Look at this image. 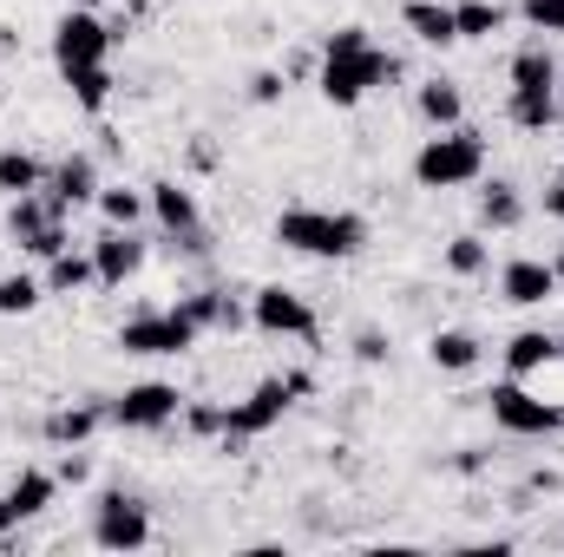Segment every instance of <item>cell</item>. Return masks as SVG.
Instances as JSON below:
<instances>
[{"label":"cell","mask_w":564,"mask_h":557,"mask_svg":"<svg viewBox=\"0 0 564 557\" xmlns=\"http://www.w3.org/2000/svg\"><path fill=\"white\" fill-rule=\"evenodd\" d=\"M276 243L295 256H322V263H348L368 250V223L355 210H282Z\"/></svg>","instance_id":"cell-1"},{"label":"cell","mask_w":564,"mask_h":557,"mask_svg":"<svg viewBox=\"0 0 564 557\" xmlns=\"http://www.w3.org/2000/svg\"><path fill=\"white\" fill-rule=\"evenodd\" d=\"M414 177L426 190H459V184H479L486 177V139L466 132V125H446L414 151Z\"/></svg>","instance_id":"cell-2"},{"label":"cell","mask_w":564,"mask_h":557,"mask_svg":"<svg viewBox=\"0 0 564 557\" xmlns=\"http://www.w3.org/2000/svg\"><path fill=\"white\" fill-rule=\"evenodd\" d=\"M401 66H394V53H381L375 40L368 46H328L322 53V99L328 106H355V99H368L375 86H388Z\"/></svg>","instance_id":"cell-3"},{"label":"cell","mask_w":564,"mask_h":557,"mask_svg":"<svg viewBox=\"0 0 564 557\" xmlns=\"http://www.w3.org/2000/svg\"><path fill=\"white\" fill-rule=\"evenodd\" d=\"M112 40H119V33L99 20V7H66V13H59V26H53V59H59V73L106 66Z\"/></svg>","instance_id":"cell-4"},{"label":"cell","mask_w":564,"mask_h":557,"mask_svg":"<svg viewBox=\"0 0 564 557\" xmlns=\"http://www.w3.org/2000/svg\"><path fill=\"white\" fill-rule=\"evenodd\" d=\"M486 407H492V419H499L506 433H519V439H552V433L564 426V407H558V401L532 394L525 381H499V387L486 394Z\"/></svg>","instance_id":"cell-5"},{"label":"cell","mask_w":564,"mask_h":557,"mask_svg":"<svg viewBox=\"0 0 564 557\" xmlns=\"http://www.w3.org/2000/svg\"><path fill=\"white\" fill-rule=\"evenodd\" d=\"M308 394V374H289V381H263L243 407H224V439L230 446H243V439H257V433H270L295 401Z\"/></svg>","instance_id":"cell-6"},{"label":"cell","mask_w":564,"mask_h":557,"mask_svg":"<svg viewBox=\"0 0 564 557\" xmlns=\"http://www.w3.org/2000/svg\"><path fill=\"white\" fill-rule=\"evenodd\" d=\"M93 545H99V551H139V545H151V512H144V499L106 492V499L93 505Z\"/></svg>","instance_id":"cell-7"},{"label":"cell","mask_w":564,"mask_h":557,"mask_svg":"<svg viewBox=\"0 0 564 557\" xmlns=\"http://www.w3.org/2000/svg\"><path fill=\"white\" fill-rule=\"evenodd\" d=\"M177 414H184V394H177L171 381H139V387H126V394L106 407V419H112V426H132V433L171 426Z\"/></svg>","instance_id":"cell-8"},{"label":"cell","mask_w":564,"mask_h":557,"mask_svg":"<svg viewBox=\"0 0 564 557\" xmlns=\"http://www.w3.org/2000/svg\"><path fill=\"white\" fill-rule=\"evenodd\" d=\"M197 341V321L184 308H164V315H139L119 328V348L126 354H184Z\"/></svg>","instance_id":"cell-9"},{"label":"cell","mask_w":564,"mask_h":557,"mask_svg":"<svg viewBox=\"0 0 564 557\" xmlns=\"http://www.w3.org/2000/svg\"><path fill=\"white\" fill-rule=\"evenodd\" d=\"M144 204H151V217H158V223H164V230H171L191 256H204V250H210V237H204V223H197V197H191L177 177L151 184V197H144Z\"/></svg>","instance_id":"cell-10"},{"label":"cell","mask_w":564,"mask_h":557,"mask_svg":"<svg viewBox=\"0 0 564 557\" xmlns=\"http://www.w3.org/2000/svg\"><path fill=\"white\" fill-rule=\"evenodd\" d=\"M250 321L263 328V335H315V308L295 295V288H257L250 295Z\"/></svg>","instance_id":"cell-11"},{"label":"cell","mask_w":564,"mask_h":557,"mask_svg":"<svg viewBox=\"0 0 564 557\" xmlns=\"http://www.w3.org/2000/svg\"><path fill=\"white\" fill-rule=\"evenodd\" d=\"M144 263V243L132 237V230H106L99 243H93V276H99V288H119V282H132Z\"/></svg>","instance_id":"cell-12"},{"label":"cell","mask_w":564,"mask_h":557,"mask_svg":"<svg viewBox=\"0 0 564 557\" xmlns=\"http://www.w3.org/2000/svg\"><path fill=\"white\" fill-rule=\"evenodd\" d=\"M499 295H506L512 308H539V302H552V295H558V270H552V263H539V256H519V263H506V270H499Z\"/></svg>","instance_id":"cell-13"},{"label":"cell","mask_w":564,"mask_h":557,"mask_svg":"<svg viewBox=\"0 0 564 557\" xmlns=\"http://www.w3.org/2000/svg\"><path fill=\"white\" fill-rule=\"evenodd\" d=\"M59 217H66V210H59L53 197H40V190H20V197H13V210H7V237L26 250V243H33L46 223H59Z\"/></svg>","instance_id":"cell-14"},{"label":"cell","mask_w":564,"mask_h":557,"mask_svg":"<svg viewBox=\"0 0 564 557\" xmlns=\"http://www.w3.org/2000/svg\"><path fill=\"white\" fill-rule=\"evenodd\" d=\"M53 204H59V210L99 204V171H93V157H66V164L53 171Z\"/></svg>","instance_id":"cell-15"},{"label":"cell","mask_w":564,"mask_h":557,"mask_svg":"<svg viewBox=\"0 0 564 557\" xmlns=\"http://www.w3.org/2000/svg\"><path fill=\"white\" fill-rule=\"evenodd\" d=\"M512 92H558V59H552V46H519V53H512Z\"/></svg>","instance_id":"cell-16"},{"label":"cell","mask_w":564,"mask_h":557,"mask_svg":"<svg viewBox=\"0 0 564 557\" xmlns=\"http://www.w3.org/2000/svg\"><path fill=\"white\" fill-rule=\"evenodd\" d=\"M479 223H486V230H519V223H525V197H519V184L492 177V184L479 190Z\"/></svg>","instance_id":"cell-17"},{"label":"cell","mask_w":564,"mask_h":557,"mask_svg":"<svg viewBox=\"0 0 564 557\" xmlns=\"http://www.w3.org/2000/svg\"><path fill=\"white\" fill-rule=\"evenodd\" d=\"M426 354H433V368H446V374H466V368H479V335H466V328H440L433 341H426Z\"/></svg>","instance_id":"cell-18"},{"label":"cell","mask_w":564,"mask_h":557,"mask_svg":"<svg viewBox=\"0 0 564 557\" xmlns=\"http://www.w3.org/2000/svg\"><path fill=\"white\" fill-rule=\"evenodd\" d=\"M552 354H558V341H552V335H539V328H525V335H512V341H506V374H512V381H532Z\"/></svg>","instance_id":"cell-19"},{"label":"cell","mask_w":564,"mask_h":557,"mask_svg":"<svg viewBox=\"0 0 564 557\" xmlns=\"http://www.w3.org/2000/svg\"><path fill=\"white\" fill-rule=\"evenodd\" d=\"M414 106H421V119L433 125V132L459 125V112H466V99H459V86H453V79H426L421 92H414Z\"/></svg>","instance_id":"cell-20"},{"label":"cell","mask_w":564,"mask_h":557,"mask_svg":"<svg viewBox=\"0 0 564 557\" xmlns=\"http://www.w3.org/2000/svg\"><path fill=\"white\" fill-rule=\"evenodd\" d=\"M53 492H59V472H20L7 485V505H13V518H40L53 505Z\"/></svg>","instance_id":"cell-21"},{"label":"cell","mask_w":564,"mask_h":557,"mask_svg":"<svg viewBox=\"0 0 564 557\" xmlns=\"http://www.w3.org/2000/svg\"><path fill=\"white\" fill-rule=\"evenodd\" d=\"M408 26H414V40H426V46H453L459 40L453 7H440V0H408Z\"/></svg>","instance_id":"cell-22"},{"label":"cell","mask_w":564,"mask_h":557,"mask_svg":"<svg viewBox=\"0 0 564 557\" xmlns=\"http://www.w3.org/2000/svg\"><path fill=\"white\" fill-rule=\"evenodd\" d=\"M453 26H459V40H492L506 26V7L499 0H459L453 7Z\"/></svg>","instance_id":"cell-23"},{"label":"cell","mask_w":564,"mask_h":557,"mask_svg":"<svg viewBox=\"0 0 564 557\" xmlns=\"http://www.w3.org/2000/svg\"><path fill=\"white\" fill-rule=\"evenodd\" d=\"M99 419H106V407H59V414H46V439L53 446H79V439H93Z\"/></svg>","instance_id":"cell-24"},{"label":"cell","mask_w":564,"mask_h":557,"mask_svg":"<svg viewBox=\"0 0 564 557\" xmlns=\"http://www.w3.org/2000/svg\"><path fill=\"white\" fill-rule=\"evenodd\" d=\"M506 112H512V125L545 132V125H558V92H512V99H506Z\"/></svg>","instance_id":"cell-25"},{"label":"cell","mask_w":564,"mask_h":557,"mask_svg":"<svg viewBox=\"0 0 564 557\" xmlns=\"http://www.w3.org/2000/svg\"><path fill=\"white\" fill-rule=\"evenodd\" d=\"M184 315H191L197 328H237V321H243V308H237V302H224L217 288H204V295H191V302H184Z\"/></svg>","instance_id":"cell-26"},{"label":"cell","mask_w":564,"mask_h":557,"mask_svg":"<svg viewBox=\"0 0 564 557\" xmlns=\"http://www.w3.org/2000/svg\"><path fill=\"white\" fill-rule=\"evenodd\" d=\"M46 184V171H40V157L33 151H0V190H40Z\"/></svg>","instance_id":"cell-27"},{"label":"cell","mask_w":564,"mask_h":557,"mask_svg":"<svg viewBox=\"0 0 564 557\" xmlns=\"http://www.w3.org/2000/svg\"><path fill=\"white\" fill-rule=\"evenodd\" d=\"M93 276V256H79V250H59L53 263H46V288H59V295H73V288H86Z\"/></svg>","instance_id":"cell-28"},{"label":"cell","mask_w":564,"mask_h":557,"mask_svg":"<svg viewBox=\"0 0 564 557\" xmlns=\"http://www.w3.org/2000/svg\"><path fill=\"white\" fill-rule=\"evenodd\" d=\"M66 86H73V99L86 112H106V99H112V73L106 66H79V73H66Z\"/></svg>","instance_id":"cell-29"},{"label":"cell","mask_w":564,"mask_h":557,"mask_svg":"<svg viewBox=\"0 0 564 557\" xmlns=\"http://www.w3.org/2000/svg\"><path fill=\"white\" fill-rule=\"evenodd\" d=\"M40 288H46V282L26 276V270H20V276H0V315H33V308H40Z\"/></svg>","instance_id":"cell-30"},{"label":"cell","mask_w":564,"mask_h":557,"mask_svg":"<svg viewBox=\"0 0 564 557\" xmlns=\"http://www.w3.org/2000/svg\"><path fill=\"white\" fill-rule=\"evenodd\" d=\"M99 210H106V223L132 230V223L144 217V197H139V190H126V184H112V190H99Z\"/></svg>","instance_id":"cell-31"},{"label":"cell","mask_w":564,"mask_h":557,"mask_svg":"<svg viewBox=\"0 0 564 557\" xmlns=\"http://www.w3.org/2000/svg\"><path fill=\"white\" fill-rule=\"evenodd\" d=\"M446 270H453V276H479V270H486V243H479V237H453Z\"/></svg>","instance_id":"cell-32"},{"label":"cell","mask_w":564,"mask_h":557,"mask_svg":"<svg viewBox=\"0 0 564 557\" xmlns=\"http://www.w3.org/2000/svg\"><path fill=\"white\" fill-rule=\"evenodd\" d=\"M519 13H525L539 33H564V0H519Z\"/></svg>","instance_id":"cell-33"},{"label":"cell","mask_w":564,"mask_h":557,"mask_svg":"<svg viewBox=\"0 0 564 557\" xmlns=\"http://www.w3.org/2000/svg\"><path fill=\"white\" fill-rule=\"evenodd\" d=\"M355 361H368V368L388 361V335H381V328H361V335H355Z\"/></svg>","instance_id":"cell-34"},{"label":"cell","mask_w":564,"mask_h":557,"mask_svg":"<svg viewBox=\"0 0 564 557\" xmlns=\"http://www.w3.org/2000/svg\"><path fill=\"white\" fill-rule=\"evenodd\" d=\"M250 99H257V106H276L282 99V73H257V79H250Z\"/></svg>","instance_id":"cell-35"},{"label":"cell","mask_w":564,"mask_h":557,"mask_svg":"<svg viewBox=\"0 0 564 557\" xmlns=\"http://www.w3.org/2000/svg\"><path fill=\"white\" fill-rule=\"evenodd\" d=\"M191 426L197 433H224V407H191Z\"/></svg>","instance_id":"cell-36"},{"label":"cell","mask_w":564,"mask_h":557,"mask_svg":"<svg viewBox=\"0 0 564 557\" xmlns=\"http://www.w3.org/2000/svg\"><path fill=\"white\" fill-rule=\"evenodd\" d=\"M545 210H552V217H564V171H558V184L545 190Z\"/></svg>","instance_id":"cell-37"},{"label":"cell","mask_w":564,"mask_h":557,"mask_svg":"<svg viewBox=\"0 0 564 557\" xmlns=\"http://www.w3.org/2000/svg\"><path fill=\"white\" fill-rule=\"evenodd\" d=\"M66 7H99V0H66Z\"/></svg>","instance_id":"cell-38"},{"label":"cell","mask_w":564,"mask_h":557,"mask_svg":"<svg viewBox=\"0 0 564 557\" xmlns=\"http://www.w3.org/2000/svg\"><path fill=\"white\" fill-rule=\"evenodd\" d=\"M552 270H558V282H564V256H558V263H552Z\"/></svg>","instance_id":"cell-39"},{"label":"cell","mask_w":564,"mask_h":557,"mask_svg":"<svg viewBox=\"0 0 564 557\" xmlns=\"http://www.w3.org/2000/svg\"><path fill=\"white\" fill-rule=\"evenodd\" d=\"M558 125H564V92H558Z\"/></svg>","instance_id":"cell-40"}]
</instances>
